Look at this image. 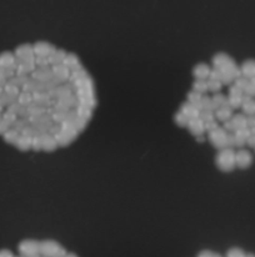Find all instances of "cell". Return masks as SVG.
I'll return each instance as SVG.
<instances>
[{
  "mask_svg": "<svg viewBox=\"0 0 255 257\" xmlns=\"http://www.w3.org/2000/svg\"><path fill=\"white\" fill-rule=\"evenodd\" d=\"M73 86H74V95L78 99V104L92 107V109L96 106L98 100L95 98L94 83H93V79L89 74L75 84H73Z\"/></svg>",
  "mask_w": 255,
  "mask_h": 257,
  "instance_id": "6da1fadb",
  "label": "cell"
},
{
  "mask_svg": "<svg viewBox=\"0 0 255 257\" xmlns=\"http://www.w3.org/2000/svg\"><path fill=\"white\" fill-rule=\"evenodd\" d=\"M213 65L218 70L230 75L233 79H238L241 76L240 68L235 64L234 60L225 53H217L213 56Z\"/></svg>",
  "mask_w": 255,
  "mask_h": 257,
  "instance_id": "7a4b0ae2",
  "label": "cell"
},
{
  "mask_svg": "<svg viewBox=\"0 0 255 257\" xmlns=\"http://www.w3.org/2000/svg\"><path fill=\"white\" fill-rule=\"evenodd\" d=\"M215 164L217 167L223 172H230L237 167L235 164V151L234 149L225 148L219 150L215 157Z\"/></svg>",
  "mask_w": 255,
  "mask_h": 257,
  "instance_id": "3957f363",
  "label": "cell"
},
{
  "mask_svg": "<svg viewBox=\"0 0 255 257\" xmlns=\"http://www.w3.org/2000/svg\"><path fill=\"white\" fill-rule=\"evenodd\" d=\"M18 254L27 257L40 254V241L33 239L23 240L18 245Z\"/></svg>",
  "mask_w": 255,
  "mask_h": 257,
  "instance_id": "277c9868",
  "label": "cell"
},
{
  "mask_svg": "<svg viewBox=\"0 0 255 257\" xmlns=\"http://www.w3.org/2000/svg\"><path fill=\"white\" fill-rule=\"evenodd\" d=\"M226 137H228V133L223 127H218L217 130L211 131L208 135V140L210 141V144L218 150H223L226 148Z\"/></svg>",
  "mask_w": 255,
  "mask_h": 257,
  "instance_id": "5b68a950",
  "label": "cell"
},
{
  "mask_svg": "<svg viewBox=\"0 0 255 257\" xmlns=\"http://www.w3.org/2000/svg\"><path fill=\"white\" fill-rule=\"evenodd\" d=\"M62 247L63 246L54 240H43L40 241V255L45 257H55Z\"/></svg>",
  "mask_w": 255,
  "mask_h": 257,
  "instance_id": "8992f818",
  "label": "cell"
},
{
  "mask_svg": "<svg viewBox=\"0 0 255 257\" xmlns=\"http://www.w3.org/2000/svg\"><path fill=\"white\" fill-rule=\"evenodd\" d=\"M48 94L51 98V100H59V99L68 96V95L74 94V86L70 83L62 84V85L57 86L55 89L50 90Z\"/></svg>",
  "mask_w": 255,
  "mask_h": 257,
  "instance_id": "52a82bcc",
  "label": "cell"
},
{
  "mask_svg": "<svg viewBox=\"0 0 255 257\" xmlns=\"http://www.w3.org/2000/svg\"><path fill=\"white\" fill-rule=\"evenodd\" d=\"M235 164H237V167L241 170L250 167L253 164V155L250 154V151L240 149L238 152H235Z\"/></svg>",
  "mask_w": 255,
  "mask_h": 257,
  "instance_id": "ba28073f",
  "label": "cell"
},
{
  "mask_svg": "<svg viewBox=\"0 0 255 257\" xmlns=\"http://www.w3.org/2000/svg\"><path fill=\"white\" fill-rule=\"evenodd\" d=\"M78 135H79V133L75 130H62L59 134L54 136V137L57 140L58 145L62 146V148H65V146L70 145L71 142L77 139Z\"/></svg>",
  "mask_w": 255,
  "mask_h": 257,
  "instance_id": "9c48e42d",
  "label": "cell"
},
{
  "mask_svg": "<svg viewBox=\"0 0 255 257\" xmlns=\"http://www.w3.org/2000/svg\"><path fill=\"white\" fill-rule=\"evenodd\" d=\"M33 50L35 56H43V58H49L54 51L57 50V47L53 44L48 42H36L33 45Z\"/></svg>",
  "mask_w": 255,
  "mask_h": 257,
  "instance_id": "30bf717a",
  "label": "cell"
},
{
  "mask_svg": "<svg viewBox=\"0 0 255 257\" xmlns=\"http://www.w3.org/2000/svg\"><path fill=\"white\" fill-rule=\"evenodd\" d=\"M51 71H53L54 79L59 81L60 84H65L69 81V77H70V70L66 68L64 64L62 65H55L51 66Z\"/></svg>",
  "mask_w": 255,
  "mask_h": 257,
  "instance_id": "8fae6325",
  "label": "cell"
},
{
  "mask_svg": "<svg viewBox=\"0 0 255 257\" xmlns=\"http://www.w3.org/2000/svg\"><path fill=\"white\" fill-rule=\"evenodd\" d=\"M32 79L36 80L39 83H48V81H51L54 79L53 71H51V68L49 69H38L36 68L35 70L29 75Z\"/></svg>",
  "mask_w": 255,
  "mask_h": 257,
  "instance_id": "7c38bea8",
  "label": "cell"
},
{
  "mask_svg": "<svg viewBox=\"0 0 255 257\" xmlns=\"http://www.w3.org/2000/svg\"><path fill=\"white\" fill-rule=\"evenodd\" d=\"M210 66L205 62H199L194 66L193 69V75L195 77V80H208L209 75H210Z\"/></svg>",
  "mask_w": 255,
  "mask_h": 257,
  "instance_id": "4fadbf2b",
  "label": "cell"
},
{
  "mask_svg": "<svg viewBox=\"0 0 255 257\" xmlns=\"http://www.w3.org/2000/svg\"><path fill=\"white\" fill-rule=\"evenodd\" d=\"M64 65L66 66V68L71 71H78V70H81L83 68V65H81V61L80 59L78 58L77 54L74 53H68V55H66L65 60H64V62H63Z\"/></svg>",
  "mask_w": 255,
  "mask_h": 257,
  "instance_id": "5bb4252c",
  "label": "cell"
},
{
  "mask_svg": "<svg viewBox=\"0 0 255 257\" xmlns=\"http://www.w3.org/2000/svg\"><path fill=\"white\" fill-rule=\"evenodd\" d=\"M187 127L188 130L190 131V134L195 136V137H198V136H203V134L205 133V124L200 120V119L189 120V124H188Z\"/></svg>",
  "mask_w": 255,
  "mask_h": 257,
  "instance_id": "9a60e30c",
  "label": "cell"
},
{
  "mask_svg": "<svg viewBox=\"0 0 255 257\" xmlns=\"http://www.w3.org/2000/svg\"><path fill=\"white\" fill-rule=\"evenodd\" d=\"M179 111H180L183 115L187 116L189 120L199 119V115H200V110H199L195 105H193V104H190V103L181 104L180 110H179Z\"/></svg>",
  "mask_w": 255,
  "mask_h": 257,
  "instance_id": "2e32d148",
  "label": "cell"
},
{
  "mask_svg": "<svg viewBox=\"0 0 255 257\" xmlns=\"http://www.w3.org/2000/svg\"><path fill=\"white\" fill-rule=\"evenodd\" d=\"M240 73L241 76L246 77L248 80H252L255 77V60L249 59L241 64L240 66Z\"/></svg>",
  "mask_w": 255,
  "mask_h": 257,
  "instance_id": "e0dca14e",
  "label": "cell"
},
{
  "mask_svg": "<svg viewBox=\"0 0 255 257\" xmlns=\"http://www.w3.org/2000/svg\"><path fill=\"white\" fill-rule=\"evenodd\" d=\"M42 140H43V150L47 151V152H53L58 149V142L55 140V137L49 134H44L42 135Z\"/></svg>",
  "mask_w": 255,
  "mask_h": 257,
  "instance_id": "ac0fdd59",
  "label": "cell"
},
{
  "mask_svg": "<svg viewBox=\"0 0 255 257\" xmlns=\"http://www.w3.org/2000/svg\"><path fill=\"white\" fill-rule=\"evenodd\" d=\"M66 55H68V53H66L64 49H57V50L54 51V53L48 58V59H49V64H50V66L62 65L64 60H65Z\"/></svg>",
  "mask_w": 255,
  "mask_h": 257,
  "instance_id": "d6986e66",
  "label": "cell"
},
{
  "mask_svg": "<svg viewBox=\"0 0 255 257\" xmlns=\"http://www.w3.org/2000/svg\"><path fill=\"white\" fill-rule=\"evenodd\" d=\"M252 135V133H250V129H241V130H237L234 133V136H235V146H238V148H243V146L246 145V140H248V137Z\"/></svg>",
  "mask_w": 255,
  "mask_h": 257,
  "instance_id": "ffe728a7",
  "label": "cell"
},
{
  "mask_svg": "<svg viewBox=\"0 0 255 257\" xmlns=\"http://www.w3.org/2000/svg\"><path fill=\"white\" fill-rule=\"evenodd\" d=\"M214 115H215V120H219V121L225 122L233 118V109L229 106L219 107V109L215 110Z\"/></svg>",
  "mask_w": 255,
  "mask_h": 257,
  "instance_id": "44dd1931",
  "label": "cell"
},
{
  "mask_svg": "<svg viewBox=\"0 0 255 257\" xmlns=\"http://www.w3.org/2000/svg\"><path fill=\"white\" fill-rule=\"evenodd\" d=\"M93 110L92 107H88V106H84V105H80V104H78V106L75 107V111H77L78 116L81 119H84V120H86V121H89L90 119H92L93 116Z\"/></svg>",
  "mask_w": 255,
  "mask_h": 257,
  "instance_id": "7402d4cb",
  "label": "cell"
},
{
  "mask_svg": "<svg viewBox=\"0 0 255 257\" xmlns=\"http://www.w3.org/2000/svg\"><path fill=\"white\" fill-rule=\"evenodd\" d=\"M232 122L234 124L235 131L241 130V129H246V127H248L246 116L244 115V114H237V115H233Z\"/></svg>",
  "mask_w": 255,
  "mask_h": 257,
  "instance_id": "603a6c76",
  "label": "cell"
},
{
  "mask_svg": "<svg viewBox=\"0 0 255 257\" xmlns=\"http://www.w3.org/2000/svg\"><path fill=\"white\" fill-rule=\"evenodd\" d=\"M15 148L23 151V152L32 150V139L27 137V136H19L18 141L15 144Z\"/></svg>",
  "mask_w": 255,
  "mask_h": 257,
  "instance_id": "cb8c5ba5",
  "label": "cell"
},
{
  "mask_svg": "<svg viewBox=\"0 0 255 257\" xmlns=\"http://www.w3.org/2000/svg\"><path fill=\"white\" fill-rule=\"evenodd\" d=\"M218 107L215 106V104H214L213 99L210 96H207V95H203L202 103H200V110H207V111H213L215 112Z\"/></svg>",
  "mask_w": 255,
  "mask_h": 257,
  "instance_id": "d4e9b609",
  "label": "cell"
},
{
  "mask_svg": "<svg viewBox=\"0 0 255 257\" xmlns=\"http://www.w3.org/2000/svg\"><path fill=\"white\" fill-rule=\"evenodd\" d=\"M202 99H203V95L194 91V90H191V91H189L187 94V103L193 104V105H195L199 110H200V103H202ZM200 111H202V110H200Z\"/></svg>",
  "mask_w": 255,
  "mask_h": 257,
  "instance_id": "484cf974",
  "label": "cell"
},
{
  "mask_svg": "<svg viewBox=\"0 0 255 257\" xmlns=\"http://www.w3.org/2000/svg\"><path fill=\"white\" fill-rule=\"evenodd\" d=\"M241 109L244 111V115L245 116H253L255 115V100L254 99H249V100H245L241 105Z\"/></svg>",
  "mask_w": 255,
  "mask_h": 257,
  "instance_id": "4316f807",
  "label": "cell"
},
{
  "mask_svg": "<svg viewBox=\"0 0 255 257\" xmlns=\"http://www.w3.org/2000/svg\"><path fill=\"white\" fill-rule=\"evenodd\" d=\"M211 99H213L214 104H215V106L219 109V107H224V106H229L228 104V98H226L225 95L223 94H214L213 96H211Z\"/></svg>",
  "mask_w": 255,
  "mask_h": 257,
  "instance_id": "83f0119b",
  "label": "cell"
},
{
  "mask_svg": "<svg viewBox=\"0 0 255 257\" xmlns=\"http://www.w3.org/2000/svg\"><path fill=\"white\" fill-rule=\"evenodd\" d=\"M193 90L199 92V94L204 95L205 92L208 91V83H207V80H195L193 83Z\"/></svg>",
  "mask_w": 255,
  "mask_h": 257,
  "instance_id": "f1b7e54d",
  "label": "cell"
},
{
  "mask_svg": "<svg viewBox=\"0 0 255 257\" xmlns=\"http://www.w3.org/2000/svg\"><path fill=\"white\" fill-rule=\"evenodd\" d=\"M86 75H88V71H86L85 69H81V70H78V71H71L68 83L75 84L77 81H79V80H81L83 77H85Z\"/></svg>",
  "mask_w": 255,
  "mask_h": 257,
  "instance_id": "f546056e",
  "label": "cell"
},
{
  "mask_svg": "<svg viewBox=\"0 0 255 257\" xmlns=\"http://www.w3.org/2000/svg\"><path fill=\"white\" fill-rule=\"evenodd\" d=\"M69 112V111H68ZM68 112H60V111H54L50 115L51 120L54 124H63L68 119Z\"/></svg>",
  "mask_w": 255,
  "mask_h": 257,
  "instance_id": "4dcf8cb0",
  "label": "cell"
},
{
  "mask_svg": "<svg viewBox=\"0 0 255 257\" xmlns=\"http://www.w3.org/2000/svg\"><path fill=\"white\" fill-rule=\"evenodd\" d=\"M174 122L180 127H187L188 124H189V119L185 115H183L180 111H178L174 115Z\"/></svg>",
  "mask_w": 255,
  "mask_h": 257,
  "instance_id": "1f68e13d",
  "label": "cell"
},
{
  "mask_svg": "<svg viewBox=\"0 0 255 257\" xmlns=\"http://www.w3.org/2000/svg\"><path fill=\"white\" fill-rule=\"evenodd\" d=\"M229 107L232 109H238L243 105V96H228Z\"/></svg>",
  "mask_w": 255,
  "mask_h": 257,
  "instance_id": "d6a6232c",
  "label": "cell"
},
{
  "mask_svg": "<svg viewBox=\"0 0 255 257\" xmlns=\"http://www.w3.org/2000/svg\"><path fill=\"white\" fill-rule=\"evenodd\" d=\"M207 83H208V91L215 92V94H218V91H220L223 86V84L220 83V81H217V80L208 79L207 80Z\"/></svg>",
  "mask_w": 255,
  "mask_h": 257,
  "instance_id": "836d02e7",
  "label": "cell"
},
{
  "mask_svg": "<svg viewBox=\"0 0 255 257\" xmlns=\"http://www.w3.org/2000/svg\"><path fill=\"white\" fill-rule=\"evenodd\" d=\"M35 66L38 69H49L50 68L49 59L43 56H35Z\"/></svg>",
  "mask_w": 255,
  "mask_h": 257,
  "instance_id": "e575fe53",
  "label": "cell"
},
{
  "mask_svg": "<svg viewBox=\"0 0 255 257\" xmlns=\"http://www.w3.org/2000/svg\"><path fill=\"white\" fill-rule=\"evenodd\" d=\"M199 119H200V120H202V121L205 124V122H209V121L215 120V115H214L213 111H207V110H203V111H200Z\"/></svg>",
  "mask_w": 255,
  "mask_h": 257,
  "instance_id": "d590c367",
  "label": "cell"
},
{
  "mask_svg": "<svg viewBox=\"0 0 255 257\" xmlns=\"http://www.w3.org/2000/svg\"><path fill=\"white\" fill-rule=\"evenodd\" d=\"M245 251L239 247H232L229 248L226 252V257H245Z\"/></svg>",
  "mask_w": 255,
  "mask_h": 257,
  "instance_id": "8d00e7d4",
  "label": "cell"
},
{
  "mask_svg": "<svg viewBox=\"0 0 255 257\" xmlns=\"http://www.w3.org/2000/svg\"><path fill=\"white\" fill-rule=\"evenodd\" d=\"M86 125H88V121H86V120H84V119L79 118V116H78V118L74 120V127H75V130H77L79 134H80L81 131L85 130Z\"/></svg>",
  "mask_w": 255,
  "mask_h": 257,
  "instance_id": "74e56055",
  "label": "cell"
},
{
  "mask_svg": "<svg viewBox=\"0 0 255 257\" xmlns=\"http://www.w3.org/2000/svg\"><path fill=\"white\" fill-rule=\"evenodd\" d=\"M249 81H250V80H248L246 77L240 76V77H238V79L234 80V85L238 86L239 89L243 90V91H244V90L246 89V86L249 85Z\"/></svg>",
  "mask_w": 255,
  "mask_h": 257,
  "instance_id": "f35d334b",
  "label": "cell"
},
{
  "mask_svg": "<svg viewBox=\"0 0 255 257\" xmlns=\"http://www.w3.org/2000/svg\"><path fill=\"white\" fill-rule=\"evenodd\" d=\"M32 150H34V151L43 150L42 136H36V137L32 139Z\"/></svg>",
  "mask_w": 255,
  "mask_h": 257,
  "instance_id": "ab89813d",
  "label": "cell"
},
{
  "mask_svg": "<svg viewBox=\"0 0 255 257\" xmlns=\"http://www.w3.org/2000/svg\"><path fill=\"white\" fill-rule=\"evenodd\" d=\"M244 94L248 95V96H250V98L255 96V77L254 79L250 80L249 85L246 86V89L244 90Z\"/></svg>",
  "mask_w": 255,
  "mask_h": 257,
  "instance_id": "60d3db41",
  "label": "cell"
},
{
  "mask_svg": "<svg viewBox=\"0 0 255 257\" xmlns=\"http://www.w3.org/2000/svg\"><path fill=\"white\" fill-rule=\"evenodd\" d=\"M196 257H223V256L220 254L211 251V250H203V251L199 252Z\"/></svg>",
  "mask_w": 255,
  "mask_h": 257,
  "instance_id": "b9f144b4",
  "label": "cell"
},
{
  "mask_svg": "<svg viewBox=\"0 0 255 257\" xmlns=\"http://www.w3.org/2000/svg\"><path fill=\"white\" fill-rule=\"evenodd\" d=\"M243 95H244V91L239 89L238 86L232 85L230 88H229V96H243Z\"/></svg>",
  "mask_w": 255,
  "mask_h": 257,
  "instance_id": "7bdbcfd3",
  "label": "cell"
},
{
  "mask_svg": "<svg viewBox=\"0 0 255 257\" xmlns=\"http://www.w3.org/2000/svg\"><path fill=\"white\" fill-rule=\"evenodd\" d=\"M223 129L226 131L228 134H234L235 133V127H234V124L232 122V119L230 120H228V121L224 122V126H223Z\"/></svg>",
  "mask_w": 255,
  "mask_h": 257,
  "instance_id": "ee69618b",
  "label": "cell"
},
{
  "mask_svg": "<svg viewBox=\"0 0 255 257\" xmlns=\"http://www.w3.org/2000/svg\"><path fill=\"white\" fill-rule=\"evenodd\" d=\"M218 127H220V126H219V125H218L217 120H213V121L205 122V131L208 130L209 133H211V131L217 130Z\"/></svg>",
  "mask_w": 255,
  "mask_h": 257,
  "instance_id": "f6af8a7d",
  "label": "cell"
},
{
  "mask_svg": "<svg viewBox=\"0 0 255 257\" xmlns=\"http://www.w3.org/2000/svg\"><path fill=\"white\" fill-rule=\"evenodd\" d=\"M60 131H62V126H60L59 124H53L50 126V129H49V131H48V134L51 136H55L57 134H59Z\"/></svg>",
  "mask_w": 255,
  "mask_h": 257,
  "instance_id": "bcb514c9",
  "label": "cell"
},
{
  "mask_svg": "<svg viewBox=\"0 0 255 257\" xmlns=\"http://www.w3.org/2000/svg\"><path fill=\"white\" fill-rule=\"evenodd\" d=\"M246 122H248V129H253V127H255V115L246 116Z\"/></svg>",
  "mask_w": 255,
  "mask_h": 257,
  "instance_id": "7dc6e473",
  "label": "cell"
},
{
  "mask_svg": "<svg viewBox=\"0 0 255 257\" xmlns=\"http://www.w3.org/2000/svg\"><path fill=\"white\" fill-rule=\"evenodd\" d=\"M246 145H249L250 148H255V135H250L246 140Z\"/></svg>",
  "mask_w": 255,
  "mask_h": 257,
  "instance_id": "c3c4849f",
  "label": "cell"
},
{
  "mask_svg": "<svg viewBox=\"0 0 255 257\" xmlns=\"http://www.w3.org/2000/svg\"><path fill=\"white\" fill-rule=\"evenodd\" d=\"M204 140H205L204 136H198V137H196V141H198V142H203Z\"/></svg>",
  "mask_w": 255,
  "mask_h": 257,
  "instance_id": "681fc988",
  "label": "cell"
},
{
  "mask_svg": "<svg viewBox=\"0 0 255 257\" xmlns=\"http://www.w3.org/2000/svg\"><path fill=\"white\" fill-rule=\"evenodd\" d=\"M65 257H78V256L75 254H73V252H68V255H66Z\"/></svg>",
  "mask_w": 255,
  "mask_h": 257,
  "instance_id": "f907efd6",
  "label": "cell"
},
{
  "mask_svg": "<svg viewBox=\"0 0 255 257\" xmlns=\"http://www.w3.org/2000/svg\"><path fill=\"white\" fill-rule=\"evenodd\" d=\"M245 257H255V254H246Z\"/></svg>",
  "mask_w": 255,
  "mask_h": 257,
  "instance_id": "816d5d0a",
  "label": "cell"
},
{
  "mask_svg": "<svg viewBox=\"0 0 255 257\" xmlns=\"http://www.w3.org/2000/svg\"><path fill=\"white\" fill-rule=\"evenodd\" d=\"M250 133H252L253 135H255V127H253V129H250Z\"/></svg>",
  "mask_w": 255,
  "mask_h": 257,
  "instance_id": "f5cc1de1",
  "label": "cell"
},
{
  "mask_svg": "<svg viewBox=\"0 0 255 257\" xmlns=\"http://www.w3.org/2000/svg\"><path fill=\"white\" fill-rule=\"evenodd\" d=\"M29 257H42V255L36 254V255H33V256H29Z\"/></svg>",
  "mask_w": 255,
  "mask_h": 257,
  "instance_id": "db71d44e",
  "label": "cell"
},
{
  "mask_svg": "<svg viewBox=\"0 0 255 257\" xmlns=\"http://www.w3.org/2000/svg\"><path fill=\"white\" fill-rule=\"evenodd\" d=\"M42 257H45V256H42Z\"/></svg>",
  "mask_w": 255,
  "mask_h": 257,
  "instance_id": "11a10c76",
  "label": "cell"
}]
</instances>
